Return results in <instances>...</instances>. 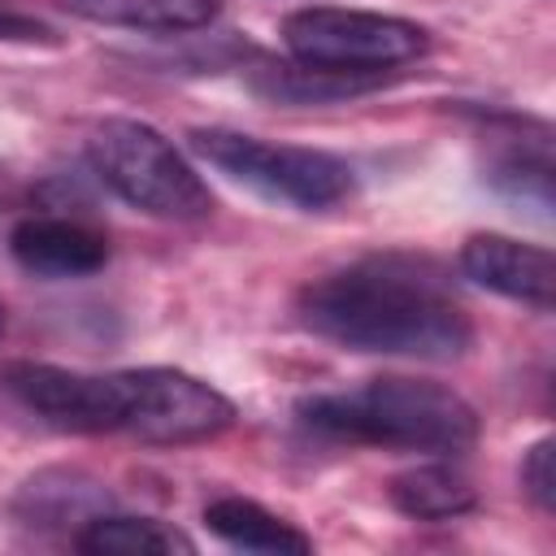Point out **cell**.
Masks as SVG:
<instances>
[{
	"instance_id": "cell-1",
	"label": "cell",
	"mask_w": 556,
	"mask_h": 556,
	"mask_svg": "<svg viewBox=\"0 0 556 556\" xmlns=\"http://www.w3.org/2000/svg\"><path fill=\"white\" fill-rule=\"evenodd\" d=\"M300 326L352 352L460 361L473 348V317L426 256L378 252L339 265L295 295Z\"/></svg>"
},
{
	"instance_id": "cell-2",
	"label": "cell",
	"mask_w": 556,
	"mask_h": 556,
	"mask_svg": "<svg viewBox=\"0 0 556 556\" xmlns=\"http://www.w3.org/2000/svg\"><path fill=\"white\" fill-rule=\"evenodd\" d=\"M300 426L365 447L456 456L478 443V413L465 395L430 378H369L352 391H321L300 400Z\"/></svg>"
},
{
	"instance_id": "cell-3",
	"label": "cell",
	"mask_w": 556,
	"mask_h": 556,
	"mask_svg": "<svg viewBox=\"0 0 556 556\" xmlns=\"http://www.w3.org/2000/svg\"><path fill=\"white\" fill-rule=\"evenodd\" d=\"M96 178L130 208L161 222H200L213 213V191L195 165L156 126L135 117H104L87 135Z\"/></svg>"
},
{
	"instance_id": "cell-4",
	"label": "cell",
	"mask_w": 556,
	"mask_h": 556,
	"mask_svg": "<svg viewBox=\"0 0 556 556\" xmlns=\"http://www.w3.org/2000/svg\"><path fill=\"white\" fill-rule=\"evenodd\" d=\"M187 143L195 156H204L226 178L252 187L256 195H265L274 204H291L304 213H326V208L352 200V191H356L352 165L321 148L274 143V139L226 130V126H195V130H187Z\"/></svg>"
},
{
	"instance_id": "cell-5",
	"label": "cell",
	"mask_w": 556,
	"mask_h": 556,
	"mask_svg": "<svg viewBox=\"0 0 556 556\" xmlns=\"http://www.w3.org/2000/svg\"><path fill=\"white\" fill-rule=\"evenodd\" d=\"M104 426L139 443H204L235 426V404L187 369H117L104 374Z\"/></svg>"
},
{
	"instance_id": "cell-6",
	"label": "cell",
	"mask_w": 556,
	"mask_h": 556,
	"mask_svg": "<svg viewBox=\"0 0 556 556\" xmlns=\"http://www.w3.org/2000/svg\"><path fill=\"white\" fill-rule=\"evenodd\" d=\"M282 43L300 65L339 74H382L430 52V30L369 9L313 4L282 17Z\"/></svg>"
},
{
	"instance_id": "cell-7",
	"label": "cell",
	"mask_w": 556,
	"mask_h": 556,
	"mask_svg": "<svg viewBox=\"0 0 556 556\" xmlns=\"http://www.w3.org/2000/svg\"><path fill=\"white\" fill-rule=\"evenodd\" d=\"M4 391L48 421L52 430L70 434H109L104 426V374H83L48 361H9L0 369Z\"/></svg>"
},
{
	"instance_id": "cell-8",
	"label": "cell",
	"mask_w": 556,
	"mask_h": 556,
	"mask_svg": "<svg viewBox=\"0 0 556 556\" xmlns=\"http://www.w3.org/2000/svg\"><path fill=\"white\" fill-rule=\"evenodd\" d=\"M460 269L504 295V300H517V304H530L539 313L552 308V295H556V265H552V252L539 248V243H521L513 235H469L460 243Z\"/></svg>"
},
{
	"instance_id": "cell-9",
	"label": "cell",
	"mask_w": 556,
	"mask_h": 556,
	"mask_svg": "<svg viewBox=\"0 0 556 556\" xmlns=\"http://www.w3.org/2000/svg\"><path fill=\"white\" fill-rule=\"evenodd\" d=\"M9 252L35 278H87V274L104 269L109 239L78 217L39 213V217H22L13 226Z\"/></svg>"
},
{
	"instance_id": "cell-10",
	"label": "cell",
	"mask_w": 556,
	"mask_h": 556,
	"mask_svg": "<svg viewBox=\"0 0 556 556\" xmlns=\"http://www.w3.org/2000/svg\"><path fill=\"white\" fill-rule=\"evenodd\" d=\"M204 526L239 552H265V556H304V552H313V539L300 526H291L287 517H278L265 504L243 500V495H222V500L204 504Z\"/></svg>"
},
{
	"instance_id": "cell-11",
	"label": "cell",
	"mask_w": 556,
	"mask_h": 556,
	"mask_svg": "<svg viewBox=\"0 0 556 556\" xmlns=\"http://www.w3.org/2000/svg\"><path fill=\"white\" fill-rule=\"evenodd\" d=\"M387 495H391L395 513H404L413 521H452V517H465L478 508L473 482L452 460H426V465L395 473Z\"/></svg>"
},
{
	"instance_id": "cell-12",
	"label": "cell",
	"mask_w": 556,
	"mask_h": 556,
	"mask_svg": "<svg viewBox=\"0 0 556 556\" xmlns=\"http://www.w3.org/2000/svg\"><path fill=\"white\" fill-rule=\"evenodd\" d=\"M486 182L495 191H504L508 200H521V204H534L539 213H547L552 208V148H547V130L539 126L534 139H526L517 130L491 135Z\"/></svg>"
},
{
	"instance_id": "cell-13",
	"label": "cell",
	"mask_w": 556,
	"mask_h": 556,
	"mask_svg": "<svg viewBox=\"0 0 556 556\" xmlns=\"http://www.w3.org/2000/svg\"><path fill=\"white\" fill-rule=\"evenodd\" d=\"M56 4L83 22L178 35V30H200L217 22L226 0H56Z\"/></svg>"
},
{
	"instance_id": "cell-14",
	"label": "cell",
	"mask_w": 556,
	"mask_h": 556,
	"mask_svg": "<svg viewBox=\"0 0 556 556\" xmlns=\"http://www.w3.org/2000/svg\"><path fill=\"white\" fill-rule=\"evenodd\" d=\"M78 552L91 556H191L195 539H187L178 526L156 517H126V513H96L74 534Z\"/></svg>"
},
{
	"instance_id": "cell-15",
	"label": "cell",
	"mask_w": 556,
	"mask_h": 556,
	"mask_svg": "<svg viewBox=\"0 0 556 556\" xmlns=\"http://www.w3.org/2000/svg\"><path fill=\"white\" fill-rule=\"evenodd\" d=\"M100 500H104V491L91 478H83L74 469H48V473H39V478H30L22 486L13 508L30 526H61V521H78L83 526V521H91L100 513Z\"/></svg>"
},
{
	"instance_id": "cell-16",
	"label": "cell",
	"mask_w": 556,
	"mask_h": 556,
	"mask_svg": "<svg viewBox=\"0 0 556 556\" xmlns=\"http://www.w3.org/2000/svg\"><path fill=\"white\" fill-rule=\"evenodd\" d=\"M382 74H339V70H317V65H269L256 70L252 87L265 100H282V104H330L356 91H369Z\"/></svg>"
},
{
	"instance_id": "cell-17",
	"label": "cell",
	"mask_w": 556,
	"mask_h": 556,
	"mask_svg": "<svg viewBox=\"0 0 556 556\" xmlns=\"http://www.w3.org/2000/svg\"><path fill=\"white\" fill-rule=\"evenodd\" d=\"M521 491L539 513H556V443L539 439L521 460Z\"/></svg>"
},
{
	"instance_id": "cell-18",
	"label": "cell",
	"mask_w": 556,
	"mask_h": 556,
	"mask_svg": "<svg viewBox=\"0 0 556 556\" xmlns=\"http://www.w3.org/2000/svg\"><path fill=\"white\" fill-rule=\"evenodd\" d=\"M0 43H56V30L26 13L0 9Z\"/></svg>"
},
{
	"instance_id": "cell-19",
	"label": "cell",
	"mask_w": 556,
	"mask_h": 556,
	"mask_svg": "<svg viewBox=\"0 0 556 556\" xmlns=\"http://www.w3.org/2000/svg\"><path fill=\"white\" fill-rule=\"evenodd\" d=\"M9 195H13V174L9 165H0V204H9Z\"/></svg>"
},
{
	"instance_id": "cell-20",
	"label": "cell",
	"mask_w": 556,
	"mask_h": 556,
	"mask_svg": "<svg viewBox=\"0 0 556 556\" xmlns=\"http://www.w3.org/2000/svg\"><path fill=\"white\" fill-rule=\"evenodd\" d=\"M0 334H4V304H0Z\"/></svg>"
}]
</instances>
